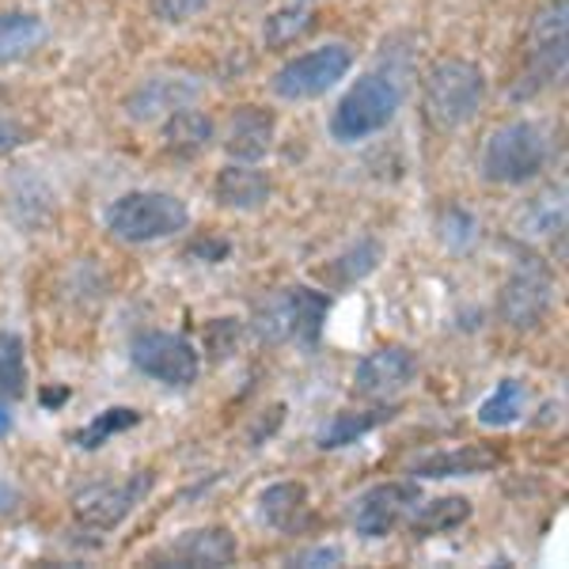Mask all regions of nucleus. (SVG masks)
<instances>
[{
  "instance_id": "1",
  "label": "nucleus",
  "mask_w": 569,
  "mask_h": 569,
  "mask_svg": "<svg viewBox=\"0 0 569 569\" xmlns=\"http://www.w3.org/2000/svg\"><path fill=\"white\" fill-rule=\"evenodd\" d=\"M486 99V72L467 58H445L426 77V118L440 133L471 126Z\"/></svg>"
},
{
  "instance_id": "2",
  "label": "nucleus",
  "mask_w": 569,
  "mask_h": 569,
  "mask_svg": "<svg viewBox=\"0 0 569 569\" xmlns=\"http://www.w3.org/2000/svg\"><path fill=\"white\" fill-rule=\"evenodd\" d=\"M330 316V297L308 284H284L273 297H266L259 311H254L251 327L262 342H297V346H316L323 335V323Z\"/></svg>"
},
{
  "instance_id": "3",
  "label": "nucleus",
  "mask_w": 569,
  "mask_h": 569,
  "mask_svg": "<svg viewBox=\"0 0 569 569\" xmlns=\"http://www.w3.org/2000/svg\"><path fill=\"white\" fill-rule=\"evenodd\" d=\"M190 209L163 190H130L107 209V232L122 243H156L187 232Z\"/></svg>"
},
{
  "instance_id": "4",
  "label": "nucleus",
  "mask_w": 569,
  "mask_h": 569,
  "mask_svg": "<svg viewBox=\"0 0 569 569\" xmlns=\"http://www.w3.org/2000/svg\"><path fill=\"white\" fill-rule=\"evenodd\" d=\"M550 141L536 122H505L482 144V176L498 187H525L543 176Z\"/></svg>"
},
{
  "instance_id": "5",
  "label": "nucleus",
  "mask_w": 569,
  "mask_h": 569,
  "mask_svg": "<svg viewBox=\"0 0 569 569\" xmlns=\"http://www.w3.org/2000/svg\"><path fill=\"white\" fill-rule=\"evenodd\" d=\"M402 107V88L388 72H369L346 88L342 103L330 114V137L342 144H357L365 137L388 130Z\"/></svg>"
},
{
  "instance_id": "6",
  "label": "nucleus",
  "mask_w": 569,
  "mask_h": 569,
  "mask_svg": "<svg viewBox=\"0 0 569 569\" xmlns=\"http://www.w3.org/2000/svg\"><path fill=\"white\" fill-rule=\"evenodd\" d=\"M569 16H566V0H547L536 12L528 31V69L520 77V84L512 88L517 99H531L536 91H543L550 84L566 77V46H569Z\"/></svg>"
},
{
  "instance_id": "7",
  "label": "nucleus",
  "mask_w": 569,
  "mask_h": 569,
  "mask_svg": "<svg viewBox=\"0 0 569 569\" xmlns=\"http://www.w3.org/2000/svg\"><path fill=\"white\" fill-rule=\"evenodd\" d=\"M353 61H357L353 46L327 42V46H319V50L292 58L289 66H281L278 72H273L270 88H273V96L284 99V103L319 99V96H327L338 80H346V72L353 69Z\"/></svg>"
},
{
  "instance_id": "8",
  "label": "nucleus",
  "mask_w": 569,
  "mask_h": 569,
  "mask_svg": "<svg viewBox=\"0 0 569 569\" xmlns=\"http://www.w3.org/2000/svg\"><path fill=\"white\" fill-rule=\"evenodd\" d=\"M130 361L137 372L163 383V388H190L201 372L194 342L176 330H141L130 342Z\"/></svg>"
},
{
  "instance_id": "9",
  "label": "nucleus",
  "mask_w": 569,
  "mask_h": 569,
  "mask_svg": "<svg viewBox=\"0 0 569 569\" xmlns=\"http://www.w3.org/2000/svg\"><path fill=\"white\" fill-rule=\"evenodd\" d=\"M152 471H137L122 482H91L72 498V517L91 531H110L149 498Z\"/></svg>"
},
{
  "instance_id": "10",
  "label": "nucleus",
  "mask_w": 569,
  "mask_h": 569,
  "mask_svg": "<svg viewBox=\"0 0 569 569\" xmlns=\"http://www.w3.org/2000/svg\"><path fill=\"white\" fill-rule=\"evenodd\" d=\"M550 308H555V278L547 273V266L528 262L501 284L498 316L512 330H539L547 323Z\"/></svg>"
},
{
  "instance_id": "11",
  "label": "nucleus",
  "mask_w": 569,
  "mask_h": 569,
  "mask_svg": "<svg viewBox=\"0 0 569 569\" xmlns=\"http://www.w3.org/2000/svg\"><path fill=\"white\" fill-rule=\"evenodd\" d=\"M418 380V353L410 346H380L353 369V391L365 399H388Z\"/></svg>"
},
{
  "instance_id": "12",
  "label": "nucleus",
  "mask_w": 569,
  "mask_h": 569,
  "mask_svg": "<svg viewBox=\"0 0 569 569\" xmlns=\"http://www.w3.org/2000/svg\"><path fill=\"white\" fill-rule=\"evenodd\" d=\"M418 501V482H380L365 490L353 505V531L361 539H388L395 536L399 520Z\"/></svg>"
},
{
  "instance_id": "13",
  "label": "nucleus",
  "mask_w": 569,
  "mask_h": 569,
  "mask_svg": "<svg viewBox=\"0 0 569 569\" xmlns=\"http://www.w3.org/2000/svg\"><path fill=\"white\" fill-rule=\"evenodd\" d=\"M273 137H278V118L273 110L259 103L236 107L224 130V152L236 163H259L273 152Z\"/></svg>"
},
{
  "instance_id": "14",
  "label": "nucleus",
  "mask_w": 569,
  "mask_h": 569,
  "mask_svg": "<svg viewBox=\"0 0 569 569\" xmlns=\"http://www.w3.org/2000/svg\"><path fill=\"white\" fill-rule=\"evenodd\" d=\"M198 91L201 84L190 77H149L126 99V114L133 122H156V118L176 114L179 107H190L198 99Z\"/></svg>"
},
{
  "instance_id": "15",
  "label": "nucleus",
  "mask_w": 569,
  "mask_h": 569,
  "mask_svg": "<svg viewBox=\"0 0 569 569\" xmlns=\"http://www.w3.org/2000/svg\"><path fill=\"white\" fill-rule=\"evenodd\" d=\"M240 555L232 528L224 525H206L194 531H182L176 543L168 547V558L176 566H198V569H213V566H232Z\"/></svg>"
},
{
  "instance_id": "16",
  "label": "nucleus",
  "mask_w": 569,
  "mask_h": 569,
  "mask_svg": "<svg viewBox=\"0 0 569 569\" xmlns=\"http://www.w3.org/2000/svg\"><path fill=\"white\" fill-rule=\"evenodd\" d=\"M213 194L224 209L236 213H259L266 201L273 198V179L266 176L259 163H228L220 168L213 182Z\"/></svg>"
},
{
  "instance_id": "17",
  "label": "nucleus",
  "mask_w": 569,
  "mask_h": 569,
  "mask_svg": "<svg viewBox=\"0 0 569 569\" xmlns=\"http://www.w3.org/2000/svg\"><path fill=\"white\" fill-rule=\"evenodd\" d=\"M501 467V456L486 445H463V448H445V452L421 456L418 463H410L415 479H471V475H486Z\"/></svg>"
},
{
  "instance_id": "18",
  "label": "nucleus",
  "mask_w": 569,
  "mask_h": 569,
  "mask_svg": "<svg viewBox=\"0 0 569 569\" xmlns=\"http://www.w3.org/2000/svg\"><path fill=\"white\" fill-rule=\"evenodd\" d=\"M213 137H217L213 118L198 107H179L176 114L163 118V149L171 156H179V160H194V156H201L209 144H213Z\"/></svg>"
},
{
  "instance_id": "19",
  "label": "nucleus",
  "mask_w": 569,
  "mask_h": 569,
  "mask_svg": "<svg viewBox=\"0 0 569 569\" xmlns=\"http://www.w3.org/2000/svg\"><path fill=\"white\" fill-rule=\"evenodd\" d=\"M395 415H399V407H391V402H383V407H369V410H342V415H335L323 429H319L316 445L323 448V452H338V448H350L365 433H372V429L388 426Z\"/></svg>"
},
{
  "instance_id": "20",
  "label": "nucleus",
  "mask_w": 569,
  "mask_h": 569,
  "mask_svg": "<svg viewBox=\"0 0 569 569\" xmlns=\"http://www.w3.org/2000/svg\"><path fill=\"white\" fill-rule=\"evenodd\" d=\"M383 262V243L376 240V236H365V240H357L353 247H346L338 259H330L323 270H319V278H323L330 289H353V284H361L365 278H372L376 270H380Z\"/></svg>"
},
{
  "instance_id": "21",
  "label": "nucleus",
  "mask_w": 569,
  "mask_h": 569,
  "mask_svg": "<svg viewBox=\"0 0 569 569\" xmlns=\"http://www.w3.org/2000/svg\"><path fill=\"white\" fill-rule=\"evenodd\" d=\"M46 42V23L34 12H0V66H16V61L31 58Z\"/></svg>"
},
{
  "instance_id": "22",
  "label": "nucleus",
  "mask_w": 569,
  "mask_h": 569,
  "mask_svg": "<svg viewBox=\"0 0 569 569\" xmlns=\"http://www.w3.org/2000/svg\"><path fill=\"white\" fill-rule=\"evenodd\" d=\"M254 505H259V520L266 528L292 531V528H297V520L305 517V509H308V490H305V482L284 479V482L266 486Z\"/></svg>"
},
{
  "instance_id": "23",
  "label": "nucleus",
  "mask_w": 569,
  "mask_h": 569,
  "mask_svg": "<svg viewBox=\"0 0 569 569\" xmlns=\"http://www.w3.org/2000/svg\"><path fill=\"white\" fill-rule=\"evenodd\" d=\"M525 407H528V383L505 376L498 388H493V395H486V399H482L479 426H486V429H509V426H517V421L525 418Z\"/></svg>"
},
{
  "instance_id": "24",
  "label": "nucleus",
  "mask_w": 569,
  "mask_h": 569,
  "mask_svg": "<svg viewBox=\"0 0 569 569\" xmlns=\"http://www.w3.org/2000/svg\"><path fill=\"white\" fill-rule=\"evenodd\" d=\"M475 505L467 498H437V501H426L421 509L410 517V531L421 539L429 536H445V531H456L471 520Z\"/></svg>"
},
{
  "instance_id": "25",
  "label": "nucleus",
  "mask_w": 569,
  "mask_h": 569,
  "mask_svg": "<svg viewBox=\"0 0 569 569\" xmlns=\"http://www.w3.org/2000/svg\"><path fill=\"white\" fill-rule=\"evenodd\" d=\"M133 426H141V410L110 407L99 418H91L84 429H77V433H72V445H80L84 452H96V448H103L110 437L126 433V429H133Z\"/></svg>"
},
{
  "instance_id": "26",
  "label": "nucleus",
  "mask_w": 569,
  "mask_h": 569,
  "mask_svg": "<svg viewBox=\"0 0 569 569\" xmlns=\"http://www.w3.org/2000/svg\"><path fill=\"white\" fill-rule=\"evenodd\" d=\"M0 395L4 399L27 395V346L16 330H0Z\"/></svg>"
},
{
  "instance_id": "27",
  "label": "nucleus",
  "mask_w": 569,
  "mask_h": 569,
  "mask_svg": "<svg viewBox=\"0 0 569 569\" xmlns=\"http://www.w3.org/2000/svg\"><path fill=\"white\" fill-rule=\"evenodd\" d=\"M311 23H316V16H311V8L305 4H292V8H278V12L266 16L262 23V39L270 50H284V46L300 42L305 34L311 31Z\"/></svg>"
},
{
  "instance_id": "28",
  "label": "nucleus",
  "mask_w": 569,
  "mask_h": 569,
  "mask_svg": "<svg viewBox=\"0 0 569 569\" xmlns=\"http://www.w3.org/2000/svg\"><path fill=\"white\" fill-rule=\"evenodd\" d=\"M566 220V206H562V190H547L528 206L525 213V236H550L562 232Z\"/></svg>"
},
{
  "instance_id": "29",
  "label": "nucleus",
  "mask_w": 569,
  "mask_h": 569,
  "mask_svg": "<svg viewBox=\"0 0 569 569\" xmlns=\"http://www.w3.org/2000/svg\"><path fill=\"white\" fill-rule=\"evenodd\" d=\"M209 4H213V0H149V8H152L156 20H160V23H171V27L190 23L194 16L206 12Z\"/></svg>"
},
{
  "instance_id": "30",
  "label": "nucleus",
  "mask_w": 569,
  "mask_h": 569,
  "mask_svg": "<svg viewBox=\"0 0 569 569\" xmlns=\"http://www.w3.org/2000/svg\"><path fill=\"white\" fill-rule=\"evenodd\" d=\"M460 232H463V240L467 243H475V217L467 213V209H448L445 217H440V236H445L448 243L456 247V251H460Z\"/></svg>"
},
{
  "instance_id": "31",
  "label": "nucleus",
  "mask_w": 569,
  "mask_h": 569,
  "mask_svg": "<svg viewBox=\"0 0 569 569\" xmlns=\"http://www.w3.org/2000/svg\"><path fill=\"white\" fill-rule=\"evenodd\" d=\"M27 141H31V130H27L20 118H0V156L23 149Z\"/></svg>"
},
{
  "instance_id": "32",
  "label": "nucleus",
  "mask_w": 569,
  "mask_h": 569,
  "mask_svg": "<svg viewBox=\"0 0 569 569\" xmlns=\"http://www.w3.org/2000/svg\"><path fill=\"white\" fill-rule=\"evenodd\" d=\"M346 550L342 547H308L292 558V566H342Z\"/></svg>"
},
{
  "instance_id": "33",
  "label": "nucleus",
  "mask_w": 569,
  "mask_h": 569,
  "mask_svg": "<svg viewBox=\"0 0 569 569\" xmlns=\"http://www.w3.org/2000/svg\"><path fill=\"white\" fill-rule=\"evenodd\" d=\"M23 509V493L16 490L12 482H4L0 479V520H8V517H16V512Z\"/></svg>"
},
{
  "instance_id": "34",
  "label": "nucleus",
  "mask_w": 569,
  "mask_h": 569,
  "mask_svg": "<svg viewBox=\"0 0 569 569\" xmlns=\"http://www.w3.org/2000/svg\"><path fill=\"white\" fill-rule=\"evenodd\" d=\"M228 251H232V247H228L224 240H206V243H194V247H190V254H198V259H209V262H220Z\"/></svg>"
},
{
  "instance_id": "35",
  "label": "nucleus",
  "mask_w": 569,
  "mask_h": 569,
  "mask_svg": "<svg viewBox=\"0 0 569 569\" xmlns=\"http://www.w3.org/2000/svg\"><path fill=\"white\" fill-rule=\"evenodd\" d=\"M12 429V415H8V402H4V395H0V437Z\"/></svg>"
},
{
  "instance_id": "36",
  "label": "nucleus",
  "mask_w": 569,
  "mask_h": 569,
  "mask_svg": "<svg viewBox=\"0 0 569 569\" xmlns=\"http://www.w3.org/2000/svg\"><path fill=\"white\" fill-rule=\"evenodd\" d=\"M0 96H4V88H0Z\"/></svg>"
}]
</instances>
